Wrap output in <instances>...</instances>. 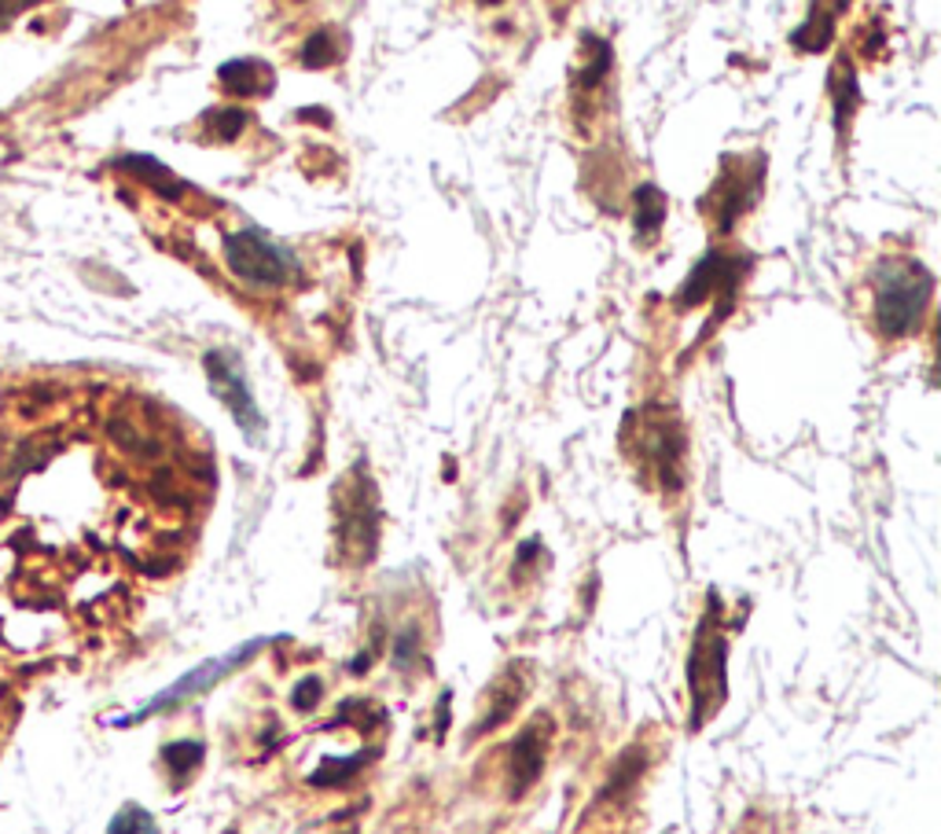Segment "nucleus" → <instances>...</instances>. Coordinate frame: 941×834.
I'll return each instance as SVG.
<instances>
[{"mask_svg": "<svg viewBox=\"0 0 941 834\" xmlns=\"http://www.w3.org/2000/svg\"><path fill=\"white\" fill-rule=\"evenodd\" d=\"M934 295V276L920 261L886 258L872 276V317L883 338H904L920 328Z\"/></svg>", "mask_w": 941, "mask_h": 834, "instance_id": "obj_1", "label": "nucleus"}, {"mask_svg": "<svg viewBox=\"0 0 941 834\" xmlns=\"http://www.w3.org/2000/svg\"><path fill=\"white\" fill-rule=\"evenodd\" d=\"M729 639L717 633L714 618L703 622L695 636L692 658H687V684H692V728H703V721L717 709L729 692Z\"/></svg>", "mask_w": 941, "mask_h": 834, "instance_id": "obj_2", "label": "nucleus"}, {"mask_svg": "<svg viewBox=\"0 0 941 834\" xmlns=\"http://www.w3.org/2000/svg\"><path fill=\"white\" fill-rule=\"evenodd\" d=\"M225 265L236 280H244L250 287H276L295 269L287 250L276 247L258 228H239V232L225 239Z\"/></svg>", "mask_w": 941, "mask_h": 834, "instance_id": "obj_3", "label": "nucleus"}, {"mask_svg": "<svg viewBox=\"0 0 941 834\" xmlns=\"http://www.w3.org/2000/svg\"><path fill=\"white\" fill-rule=\"evenodd\" d=\"M261 647H269V636H258V639H247V644H239L236 651H228V655L221 658H210V662H202V666H196L191 673L180 676L177 684H170L166 692H159L151 698L148 706H140L132 717L126 721H118V724H132V721H143V717H151V713H159V709H170V706H180V703H188L191 695H202L207 687H214L217 681H221L225 673H232L244 666L247 658H255Z\"/></svg>", "mask_w": 941, "mask_h": 834, "instance_id": "obj_4", "label": "nucleus"}, {"mask_svg": "<svg viewBox=\"0 0 941 834\" xmlns=\"http://www.w3.org/2000/svg\"><path fill=\"white\" fill-rule=\"evenodd\" d=\"M202 368H207V379H210V390L217 401L232 413V419L244 427L250 441H258L265 430V419L258 413L255 394H250L244 371H239V360L228 354V349H210V354L202 357Z\"/></svg>", "mask_w": 941, "mask_h": 834, "instance_id": "obj_5", "label": "nucleus"}, {"mask_svg": "<svg viewBox=\"0 0 941 834\" xmlns=\"http://www.w3.org/2000/svg\"><path fill=\"white\" fill-rule=\"evenodd\" d=\"M339 529H343V548L354 555L357 563L372 559L376 540H379V504H376V489H372L365 467H357L354 489L343 493Z\"/></svg>", "mask_w": 941, "mask_h": 834, "instance_id": "obj_6", "label": "nucleus"}, {"mask_svg": "<svg viewBox=\"0 0 941 834\" xmlns=\"http://www.w3.org/2000/svg\"><path fill=\"white\" fill-rule=\"evenodd\" d=\"M743 276V265L729 258V254L721 250H710L703 258L695 261V269L687 272V280L681 287V306H703V301L717 298V320L729 317V306H732V295H735V284H740Z\"/></svg>", "mask_w": 941, "mask_h": 834, "instance_id": "obj_7", "label": "nucleus"}, {"mask_svg": "<svg viewBox=\"0 0 941 834\" xmlns=\"http://www.w3.org/2000/svg\"><path fill=\"white\" fill-rule=\"evenodd\" d=\"M548 739H552V724L548 717H541L537 724L518 735L512 743V757H508V776H512V797H518L526 787H534L541 768H545L548 757Z\"/></svg>", "mask_w": 941, "mask_h": 834, "instance_id": "obj_8", "label": "nucleus"}, {"mask_svg": "<svg viewBox=\"0 0 941 834\" xmlns=\"http://www.w3.org/2000/svg\"><path fill=\"white\" fill-rule=\"evenodd\" d=\"M644 445H647V459L655 464L662 486L666 489H677L681 486V475H677V464H681V427L673 413H647V427H644Z\"/></svg>", "mask_w": 941, "mask_h": 834, "instance_id": "obj_9", "label": "nucleus"}, {"mask_svg": "<svg viewBox=\"0 0 941 834\" xmlns=\"http://www.w3.org/2000/svg\"><path fill=\"white\" fill-rule=\"evenodd\" d=\"M217 78H221V89L239 96V100L273 92V67L261 63V59H232V63L217 70Z\"/></svg>", "mask_w": 941, "mask_h": 834, "instance_id": "obj_10", "label": "nucleus"}, {"mask_svg": "<svg viewBox=\"0 0 941 834\" xmlns=\"http://www.w3.org/2000/svg\"><path fill=\"white\" fill-rule=\"evenodd\" d=\"M662 221H666V196H662L655 185H641L636 188V207H633L636 239H641V244H655V236L662 232Z\"/></svg>", "mask_w": 941, "mask_h": 834, "instance_id": "obj_11", "label": "nucleus"}, {"mask_svg": "<svg viewBox=\"0 0 941 834\" xmlns=\"http://www.w3.org/2000/svg\"><path fill=\"white\" fill-rule=\"evenodd\" d=\"M372 757H376V751H365L357 757H324V765L313 772L309 783L313 787H339V783H346L360 765H368Z\"/></svg>", "mask_w": 941, "mask_h": 834, "instance_id": "obj_12", "label": "nucleus"}, {"mask_svg": "<svg viewBox=\"0 0 941 834\" xmlns=\"http://www.w3.org/2000/svg\"><path fill=\"white\" fill-rule=\"evenodd\" d=\"M831 96H835V122L839 129L846 126V115L853 111V103H856V81L850 75V59L842 56L835 67H831Z\"/></svg>", "mask_w": 941, "mask_h": 834, "instance_id": "obj_13", "label": "nucleus"}, {"mask_svg": "<svg viewBox=\"0 0 941 834\" xmlns=\"http://www.w3.org/2000/svg\"><path fill=\"white\" fill-rule=\"evenodd\" d=\"M202 757H207V746L196 743V739H180V743H170V746L162 751V761L170 765L174 780L191 776V772L202 765Z\"/></svg>", "mask_w": 941, "mask_h": 834, "instance_id": "obj_14", "label": "nucleus"}, {"mask_svg": "<svg viewBox=\"0 0 941 834\" xmlns=\"http://www.w3.org/2000/svg\"><path fill=\"white\" fill-rule=\"evenodd\" d=\"M794 44L802 48V52H820V48H824L828 41H831V16L824 8H813L810 11V19L802 22L799 30H794V38H791Z\"/></svg>", "mask_w": 941, "mask_h": 834, "instance_id": "obj_15", "label": "nucleus"}, {"mask_svg": "<svg viewBox=\"0 0 941 834\" xmlns=\"http://www.w3.org/2000/svg\"><path fill=\"white\" fill-rule=\"evenodd\" d=\"M107 834H162V831H159V824H155V816L148 813V808L126 805L122 813L111 820Z\"/></svg>", "mask_w": 941, "mask_h": 834, "instance_id": "obj_16", "label": "nucleus"}, {"mask_svg": "<svg viewBox=\"0 0 941 834\" xmlns=\"http://www.w3.org/2000/svg\"><path fill=\"white\" fill-rule=\"evenodd\" d=\"M335 59H339V52H335V38L328 30L313 33V38L301 44V63L306 67H328Z\"/></svg>", "mask_w": 941, "mask_h": 834, "instance_id": "obj_17", "label": "nucleus"}, {"mask_svg": "<svg viewBox=\"0 0 941 834\" xmlns=\"http://www.w3.org/2000/svg\"><path fill=\"white\" fill-rule=\"evenodd\" d=\"M210 126H214V137L236 140L239 132H244V126H247V115L239 111V107H221V111L210 115Z\"/></svg>", "mask_w": 941, "mask_h": 834, "instance_id": "obj_18", "label": "nucleus"}, {"mask_svg": "<svg viewBox=\"0 0 941 834\" xmlns=\"http://www.w3.org/2000/svg\"><path fill=\"white\" fill-rule=\"evenodd\" d=\"M320 695H324V684L317 681V676H306V681H298V684H295L291 703H295V709H298V713H309V709H317Z\"/></svg>", "mask_w": 941, "mask_h": 834, "instance_id": "obj_19", "label": "nucleus"}, {"mask_svg": "<svg viewBox=\"0 0 941 834\" xmlns=\"http://www.w3.org/2000/svg\"><path fill=\"white\" fill-rule=\"evenodd\" d=\"M19 11H22V4H0V22L11 19V16H19Z\"/></svg>", "mask_w": 941, "mask_h": 834, "instance_id": "obj_20", "label": "nucleus"}]
</instances>
